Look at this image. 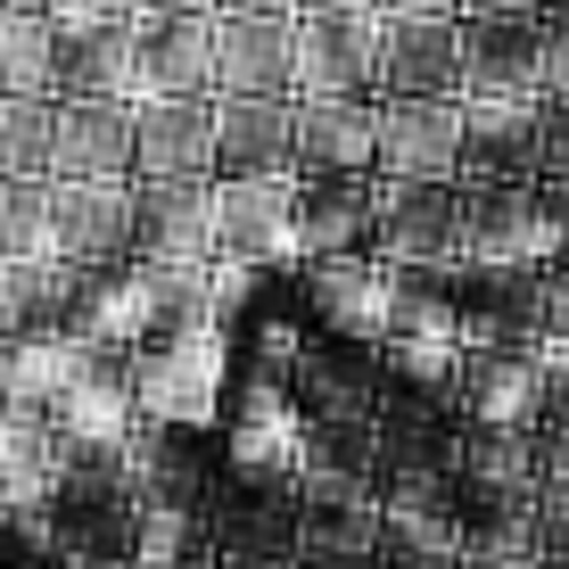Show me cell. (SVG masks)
Wrapping results in <instances>:
<instances>
[{"mask_svg": "<svg viewBox=\"0 0 569 569\" xmlns=\"http://www.w3.org/2000/svg\"><path fill=\"white\" fill-rule=\"evenodd\" d=\"M214 17H298V0H214Z\"/></svg>", "mask_w": 569, "mask_h": 569, "instance_id": "7402d4cb", "label": "cell"}, {"mask_svg": "<svg viewBox=\"0 0 569 569\" xmlns=\"http://www.w3.org/2000/svg\"><path fill=\"white\" fill-rule=\"evenodd\" d=\"M380 100H462V17L380 33Z\"/></svg>", "mask_w": 569, "mask_h": 569, "instance_id": "5bb4252c", "label": "cell"}, {"mask_svg": "<svg viewBox=\"0 0 569 569\" xmlns=\"http://www.w3.org/2000/svg\"><path fill=\"white\" fill-rule=\"evenodd\" d=\"M132 74L149 100H214V17H132Z\"/></svg>", "mask_w": 569, "mask_h": 569, "instance_id": "7c38bea8", "label": "cell"}, {"mask_svg": "<svg viewBox=\"0 0 569 569\" xmlns=\"http://www.w3.org/2000/svg\"><path fill=\"white\" fill-rule=\"evenodd\" d=\"M462 569H537V561H462Z\"/></svg>", "mask_w": 569, "mask_h": 569, "instance_id": "484cf974", "label": "cell"}, {"mask_svg": "<svg viewBox=\"0 0 569 569\" xmlns=\"http://www.w3.org/2000/svg\"><path fill=\"white\" fill-rule=\"evenodd\" d=\"M380 9L298 17V83L289 100H380Z\"/></svg>", "mask_w": 569, "mask_h": 569, "instance_id": "277c9868", "label": "cell"}, {"mask_svg": "<svg viewBox=\"0 0 569 569\" xmlns=\"http://www.w3.org/2000/svg\"><path fill=\"white\" fill-rule=\"evenodd\" d=\"M537 182L569 190V108H553V100H545V166H537Z\"/></svg>", "mask_w": 569, "mask_h": 569, "instance_id": "ffe728a7", "label": "cell"}, {"mask_svg": "<svg viewBox=\"0 0 569 569\" xmlns=\"http://www.w3.org/2000/svg\"><path fill=\"white\" fill-rule=\"evenodd\" d=\"M380 26H421V17H462V0H371Z\"/></svg>", "mask_w": 569, "mask_h": 569, "instance_id": "44dd1931", "label": "cell"}, {"mask_svg": "<svg viewBox=\"0 0 569 569\" xmlns=\"http://www.w3.org/2000/svg\"><path fill=\"white\" fill-rule=\"evenodd\" d=\"M289 149H298V100H214V182L289 173Z\"/></svg>", "mask_w": 569, "mask_h": 569, "instance_id": "9a60e30c", "label": "cell"}, {"mask_svg": "<svg viewBox=\"0 0 569 569\" xmlns=\"http://www.w3.org/2000/svg\"><path fill=\"white\" fill-rule=\"evenodd\" d=\"M141 17H214V0H141Z\"/></svg>", "mask_w": 569, "mask_h": 569, "instance_id": "cb8c5ba5", "label": "cell"}, {"mask_svg": "<svg viewBox=\"0 0 569 569\" xmlns=\"http://www.w3.org/2000/svg\"><path fill=\"white\" fill-rule=\"evenodd\" d=\"M462 17H545V0H462Z\"/></svg>", "mask_w": 569, "mask_h": 569, "instance_id": "603a6c76", "label": "cell"}, {"mask_svg": "<svg viewBox=\"0 0 569 569\" xmlns=\"http://www.w3.org/2000/svg\"><path fill=\"white\" fill-rule=\"evenodd\" d=\"M545 17H569V0H545Z\"/></svg>", "mask_w": 569, "mask_h": 569, "instance_id": "4316f807", "label": "cell"}, {"mask_svg": "<svg viewBox=\"0 0 569 569\" xmlns=\"http://www.w3.org/2000/svg\"><path fill=\"white\" fill-rule=\"evenodd\" d=\"M537 569H569V496L537 503Z\"/></svg>", "mask_w": 569, "mask_h": 569, "instance_id": "ac0fdd59", "label": "cell"}, {"mask_svg": "<svg viewBox=\"0 0 569 569\" xmlns=\"http://www.w3.org/2000/svg\"><path fill=\"white\" fill-rule=\"evenodd\" d=\"M380 182H462V100H380Z\"/></svg>", "mask_w": 569, "mask_h": 569, "instance_id": "ba28073f", "label": "cell"}, {"mask_svg": "<svg viewBox=\"0 0 569 569\" xmlns=\"http://www.w3.org/2000/svg\"><path fill=\"white\" fill-rule=\"evenodd\" d=\"M289 173H298V182H322V173H380V100H298Z\"/></svg>", "mask_w": 569, "mask_h": 569, "instance_id": "4fadbf2b", "label": "cell"}, {"mask_svg": "<svg viewBox=\"0 0 569 569\" xmlns=\"http://www.w3.org/2000/svg\"><path fill=\"white\" fill-rule=\"evenodd\" d=\"M50 182H132V108L124 100H58Z\"/></svg>", "mask_w": 569, "mask_h": 569, "instance_id": "8fae6325", "label": "cell"}, {"mask_svg": "<svg viewBox=\"0 0 569 569\" xmlns=\"http://www.w3.org/2000/svg\"><path fill=\"white\" fill-rule=\"evenodd\" d=\"M371 257H380L388 272L470 264L462 182H380V231H371Z\"/></svg>", "mask_w": 569, "mask_h": 569, "instance_id": "6da1fadb", "label": "cell"}, {"mask_svg": "<svg viewBox=\"0 0 569 569\" xmlns=\"http://www.w3.org/2000/svg\"><path fill=\"white\" fill-rule=\"evenodd\" d=\"M371 231H380V173H322V182H298V264L371 257Z\"/></svg>", "mask_w": 569, "mask_h": 569, "instance_id": "30bf717a", "label": "cell"}, {"mask_svg": "<svg viewBox=\"0 0 569 569\" xmlns=\"http://www.w3.org/2000/svg\"><path fill=\"white\" fill-rule=\"evenodd\" d=\"M545 100L569 108V17H545Z\"/></svg>", "mask_w": 569, "mask_h": 569, "instance_id": "d6986e66", "label": "cell"}, {"mask_svg": "<svg viewBox=\"0 0 569 569\" xmlns=\"http://www.w3.org/2000/svg\"><path fill=\"white\" fill-rule=\"evenodd\" d=\"M132 74V26H58V83L50 100H124Z\"/></svg>", "mask_w": 569, "mask_h": 569, "instance_id": "2e32d148", "label": "cell"}, {"mask_svg": "<svg viewBox=\"0 0 569 569\" xmlns=\"http://www.w3.org/2000/svg\"><path fill=\"white\" fill-rule=\"evenodd\" d=\"M347 9H371V0H298V17H347Z\"/></svg>", "mask_w": 569, "mask_h": 569, "instance_id": "d4e9b609", "label": "cell"}, {"mask_svg": "<svg viewBox=\"0 0 569 569\" xmlns=\"http://www.w3.org/2000/svg\"><path fill=\"white\" fill-rule=\"evenodd\" d=\"M42 257V182L26 173H0V264Z\"/></svg>", "mask_w": 569, "mask_h": 569, "instance_id": "e0dca14e", "label": "cell"}, {"mask_svg": "<svg viewBox=\"0 0 569 569\" xmlns=\"http://www.w3.org/2000/svg\"><path fill=\"white\" fill-rule=\"evenodd\" d=\"M132 182H42V257L74 264V272H108L132 257Z\"/></svg>", "mask_w": 569, "mask_h": 569, "instance_id": "7a4b0ae2", "label": "cell"}, {"mask_svg": "<svg viewBox=\"0 0 569 569\" xmlns=\"http://www.w3.org/2000/svg\"><path fill=\"white\" fill-rule=\"evenodd\" d=\"M545 166V100H462V182L528 190Z\"/></svg>", "mask_w": 569, "mask_h": 569, "instance_id": "5b68a950", "label": "cell"}, {"mask_svg": "<svg viewBox=\"0 0 569 569\" xmlns=\"http://www.w3.org/2000/svg\"><path fill=\"white\" fill-rule=\"evenodd\" d=\"M298 17H214V100H289Z\"/></svg>", "mask_w": 569, "mask_h": 569, "instance_id": "52a82bcc", "label": "cell"}, {"mask_svg": "<svg viewBox=\"0 0 569 569\" xmlns=\"http://www.w3.org/2000/svg\"><path fill=\"white\" fill-rule=\"evenodd\" d=\"M214 223V257L223 264H289L298 257V173H240V182H214L207 199Z\"/></svg>", "mask_w": 569, "mask_h": 569, "instance_id": "3957f363", "label": "cell"}, {"mask_svg": "<svg viewBox=\"0 0 569 569\" xmlns=\"http://www.w3.org/2000/svg\"><path fill=\"white\" fill-rule=\"evenodd\" d=\"M132 182H214V100L132 108Z\"/></svg>", "mask_w": 569, "mask_h": 569, "instance_id": "9c48e42d", "label": "cell"}, {"mask_svg": "<svg viewBox=\"0 0 569 569\" xmlns=\"http://www.w3.org/2000/svg\"><path fill=\"white\" fill-rule=\"evenodd\" d=\"M462 100H545V17H462Z\"/></svg>", "mask_w": 569, "mask_h": 569, "instance_id": "8992f818", "label": "cell"}]
</instances>
